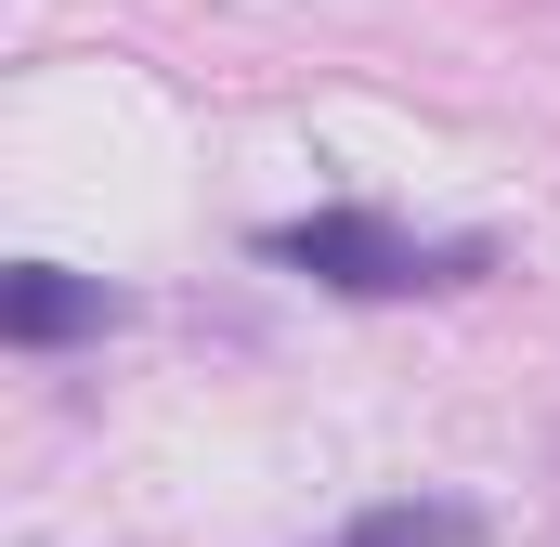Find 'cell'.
Masks as SVG:
<instances>
[{
    "label": "cell",
    "mask_w": 560,
    "mask_h": 547,
    "mask_svg": "<svg viewBox=\"0 0 560 547\" xmlns=\"http://www.w3.org/2000/svg\"><path fill=\"white\" fill-rule=\"evenodd\" d=\"M261 261L326 274V287H352V300H405V287H469L495 248H482V235L418 248V235H392L378 209H313V222H275V235H261Z\"/></svg>",
    "instance_id": "1"
},
{
    "label": "cell",
    "mask_w": 560,
    "mask_h": 547,
    "mask_svg": "<svg viewBox=\"0 0 560 547\" xmlns=\"http://www.w3.org/2000/svg\"><path fill=\"white\" fill-rule=\"evenodd\" d=\"M0 326H13L26 352H52V339L118 326V300H105V274H52V261H26V274H0Z\"/></svg>",
    "instance_id": "2"
},
{
    "label": "cell",
    "mask_w": 560,
    "mask_h": 547,
    "mask_svg": "<svg viewBox=\"0 0 560 547\" xmlns=\"http://www.w3.org/2000/svg\"><path fill=\"white\" fill-rule=\"evenodd\" d=\"M339 547H482V522H469V509H418V496H405V509H365Z\"/></svg>",
    "instance_id": "3"
}]
</instances>
